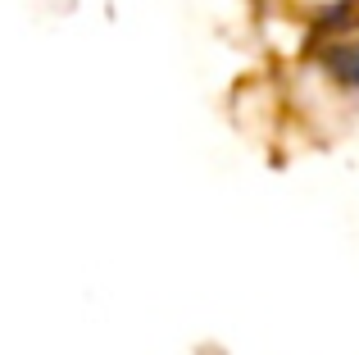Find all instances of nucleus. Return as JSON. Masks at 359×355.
<instances>
[{"mask_svg": "<svg viewBox=\"0 0 359 355\" xmlns=\"http://www.w3.org/2000/svg\"><path fill=\"white\" fill-rule=\"evenodd\" d=\"M309 51L323 55V69L337 78V87L359 91V9L337 5L323 14V27L309 36Z\"/></svg>", "mask_w": 359, "mask_h": 355, "instance_id": "f257e3e1", "label": "nucleus"}]
</instances>
